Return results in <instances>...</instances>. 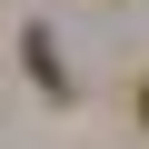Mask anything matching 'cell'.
<instances>
[{
  "instance_id": "6da1fadb",
  "label": "cell",
  "mask_w": 149,
  "mask_h": 149,
  "mask_svg": "<svg viewBox=\"0 0 149 149\" xmlns=\"http://www.w3.org/2000/svg\"><path fill=\"white\" fill-rule=\"evenodd\" d=\"M139 109H149V90H139Z\"/></svg>"
}]
</instances>
